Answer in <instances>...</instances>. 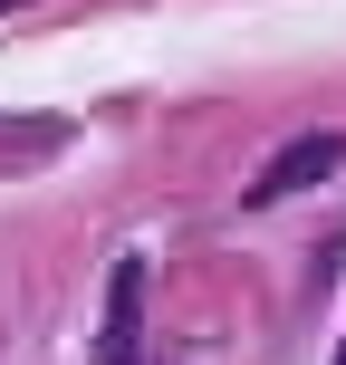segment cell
Masks as SVG:
<instances>
[{
  "instance_id": "cell-2",
  "label": "cell",
  "mask_w": 346,
  "mask_h": 365,
  "mask_svg": "<svg viewBox=\"0 0 346 365\" xmlns=\"http://www.w3.org/2000/svg\"><path fill=\"white\" fill-rule=\"evenodd\" d=\"M337 164H346V135H337V125H317V135H298V145H279L270 164H260L250 202H298L308 182H327Z\"/></svg>"
},
{
  "instance_id": "cell-3",
  "label": "cell",
  "mask_w": 346,
  "mask_h": 365,
  "mask_svg": "<svg viewBox=\"0 0 346 365\" xmlns=\"http://www.w3.org/2000/svg\"><path fill=\"white\" fill-rule=\"evenodd\" d=\"M337 365H346V346H337Z\"/></svg>"
},
{
  "instance_id": "cell-1",
  "label": "cell",
  "mask_w": 346,
  "mask_h": 365,
  "mask_svg": "<svg viewBox=\"0 0 346 365\" xmlns=\"http://www.w3.org/2000/svg\"><path fill=\"white\" fill-rule=\"evenodd\" d=\"M145 289H154L145 250H126L116 279H106V308H96V365H135L145 356Z\"/></svg>"
}]
</instances>
